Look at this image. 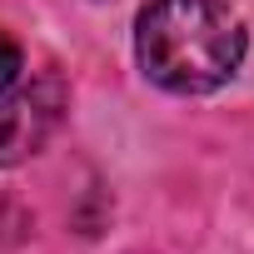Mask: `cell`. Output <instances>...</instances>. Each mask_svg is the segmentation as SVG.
<instances>
[{
	"label": "cell",
	"instance_id": "2",
	"mask_svg": "<svg viewBox=\"0 0 254 254\" xmlns=\"http://www.w3.org/2000/svg\"><path fill=\"white\" fill-rule=\"evenodd\" d=\"M60 110H65V85L55 75H35L30 85L15 80L0 95V170L35 155L60 125Z\"/></svg>",
	"mask_w": 254,
	"mask_h": 254
},
{
	"label": "cell",
	"instance_id": "1",
	"mask_svg": "<svg viewBox=\"0 0 254 254\" xmlns=\"http://www.w3.org/2000/svg\"><path fill=\"white\" fill-rule=\"evenodd\" d=\"M249 35L224 0H150L135 20L140 70L170 95H209L244 65Z\"/></svg>",
	"mask_w": 254,
	"mask_h": 254
},
{
	"label": "cell",
	"instance_id": "3",
	"mask_svg": "<svg viewBox=\"0 0 254 254\" xmlns=\"http://www.w3.org/2000/svg\"><path fill=\"white\" fill-rule=\"evenodd\" d=\"M20 65H25V60H20V45H15L5 30H0V95H5V90L20 80Z\"/></svg>",
	"mask_w": 254,
	"mask_h": 254
}]
</instances>
